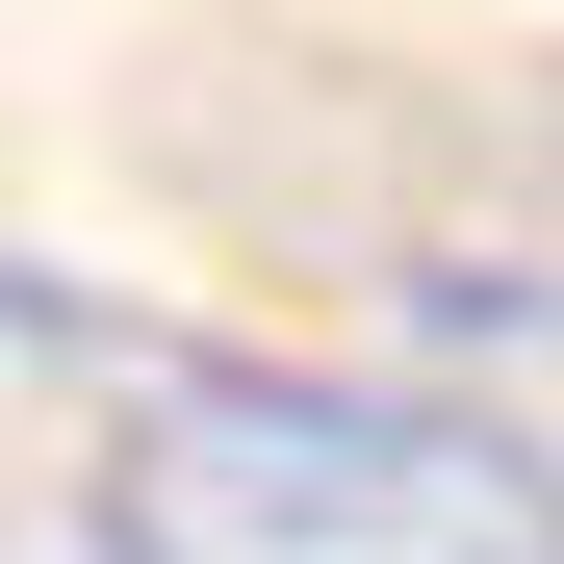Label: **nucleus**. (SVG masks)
<instances>
[{
	"instance_id": "1",
	"label": "nucleus",
	"mask_w": 564,
	"mask_h": 564,
	"mask_svg": "<svg viewBox=\"0 0 564 564\" xmlns=\"http://www.w3.org/2000/svg\"><path fill=\"white\" fill-rule=\"evenodd\" d=\"M104 564H564V462L436 411V386H334V359H206L104 436Z\"/></svg>"
}]
</instances>
